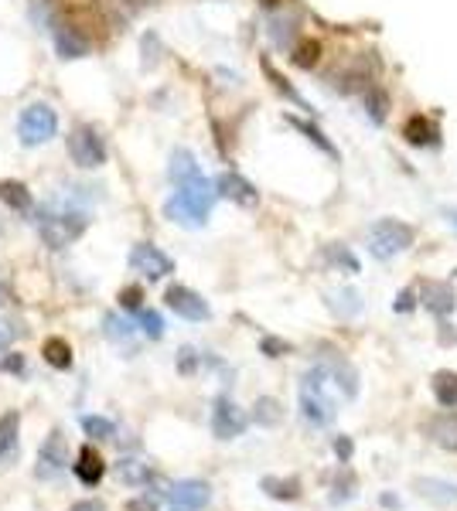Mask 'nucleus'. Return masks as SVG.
Listing matches in <instances>:
<instances>
[{
	"mask_svg": "<svg viewBox=\"0 0 457 511\" xmlns=\"http://www.w3.org/2000/svg\"><path fill=\"white\" fill-rule=\"evenodd\" d=\"M215 198H219L215 185H209V177L198 170V174L174 181V194L164 202V215L185 228H202L209 222Z\"/></svg>",
	"mask_w": 457,
	"mask_h": 511,
	"instance_id": "1",
	"label": "nucleus"
},
{
	"mask_svg": "<svg viewBox=\"0 0 457 511\" xmlns=\"http://www.w3.org/2000/svg\"><path fill=\"white\" fill-rule=\"evenodd\" d=\"M335 396H342V389H338L331 361L324 359L301 379V416L311 426H331L338 416V399Z\"/></svg>",
	"mask_w": 457,
	"mask_h": 511,
	"instance_id": "2",
	"label": "nucleus"
},
{
	"mask_svg": "<svg viewBox=\"0 0 457 511\" xmlns=\"http://www.w3.org/2000/svg\"><path fill=\"white\" fill-rule=\"evenodd\" d=\"M35 226H38V235L45 239V246L65 249V246H72L79 235L89 228V215L79 209L45 205V209L35 211Z\"/></svg>",
	"mask_w": 457,
	"mask_h": 511,
	"instance_id": "3",
	"label": "nucleus"
},
{
	"mask_svg": "<svg viewBox=\"0 0 457 511\" xmlns=\"http://www.w3.org/2000/svg\"><path fill=\"white\" fill-rule=\"evenodd\" d=\"M413 239H417L413 226L396 222V218H379L369 228V252L376 260H393V256H400V252L413 246Z\"/></svg>",
	"mask_w": 457,
	"mask_h": 511,
	"instance_id": "4",
	"label": "nucleus"
},
{
	"mask_svg": "<svg viewBox=\"0 0 457 511\" xmlns=\"http://www.w3.org/2000/svg\"><path fill=\"white\" fill-rule=\"evenodd\" d=\"M58 133V116L48 103H31L24 106L18 116V136L24 147H41L48 140H55Z\"/></svg>",
	"mask_w": 457,
	"mask_h": 511,
	"instance_id": "5",
	"label": "nucleus"
},
{
	"mask_svg": "<svg viewBox=\"0 0 457 511\" xmlns=\"http://www.w3.org/2000/svg\"><path fill=\"white\" fill-rule=\"evenodd\" d=\"M69 153H72V164H79L82 170H96L106 164V144L96 127H76L69 136Z\"/></svg>",
	"mask_w": 457,
	"mask_h": 511,
	"instance_id": "6",
	"label": "nucleus"
},
{
	"mask_svg": "<svg viewBox=\"0 0 457 511\" xmlns=\"http://www.w3.org/2000/svg\"><path fill=\"white\" fill-rule=\"evenodd\" d=\"M69 464V440L62 430H52L38 447V460H35V477L38 481H55L58 474Z\"/></svg>",
	"mask_w": 457,
	"mask_h": 511,
	"instance_id": "7",
	"label": "nucleus"
},
{
	"mask_svg": "<svg viewBox=\"0 0 457 511\" xmlns=\"http://www.w3.org/2000/svg\"><path fill=\"white\" fill-rule=\"evenodd\" d=\"M249 426V416L228 396H219L212 402V433L215 440H236Z\"/></svg>",
	"mask_w": 457,
	"mask_h": 511,
	"instance_id": "8",
	"label": "nucleus"
},
{
	"mask_svg": "<svg viewBox=\"0 0 457 511\" xmlns=\"http://www.w3.org/2000/svg\"><path fill=\"white\" fill-rule=\"evenodd\" d=\"M130 269L147 276V280H164L168 273H174V260L157 246H151V243H137L130 249Z\"/></svg>",
	"mask_w": 457,
	"mask_h": 511,
	"instance_id": "9",
	"label": "nucleus"
},
{
	"mask_svg": "<svg viewBox=\"0 0 457 511\" xmlns=\"http://www.w3.org/2000/svg\"><path fill=\"white\" fill-rule=\"evenodd\" d=\"M164 303L171 307L178 317H185V321H209L212 317V307L195 290H188V286L174 284L168 286V293H164Z\"/></svg>",
	"mask_w": 457,
	"mask_h": 511,
	"instance_id": "10",
	"label": "nucleus"
},
{
	"mask_svg": "<svg viewBox=\"0 0 457 511\" xmlns=\"http://www.w3.org/2000/svg\"><path fill=\"white\" fill-rule=\"evenodd\" d=\"M212 501V488L205 481H174L168 488L171 511H202Z\"/></svg>",
	"mask_w": 457,
	"mask_h": 511,
	"instance_id": "11",
	"label": "nucleus"
},
{
	"mask_svg": "<svg viewBox=\"0 0 457 511\" xmlns=\"http://www.w3.org/2000/svg\"><path fill=\"white\" fill-rule=\"evenodd\" d=\"M215 191H219V198H228V202H236L243 209H253L260 202V191L253 188L243 174H236V170H222L215 177Z\"/></svg>",
	"mask_w": 457,
	"mask_h": 511,
	"instance_id": "12",
	"label": "nucleus"
},
{
	"mask_svg": "<svg viewBox=\"0 0 457 511\" xmlns=\"http://www.w3.org/2000/svg\"><path fill=\"white\" fill-rule=\"evenodd\" d=\"M403 140H406L410 147H437L440 130L434 127V120H427L423 113H417L403 123Z\"/></svg>",
	"mask_w": 457,
	"mask_h": 511,
	"instance_id": "13",
	"label": "nucleus"
},
{
	"mask_svg": "<svg viewBox=\"0 0 457 511\" xmlns=\"http://www.w3.org/2000/svg\"><path fill=\"white\" fill-rule=\"evenodd\" d=\"M76 477L86 484V488H96L99 481H103V474H106V464H103V454L96 450L93 443H86L82 450H79V457H76Z\"/></svg>",
	"mask_w": 457,
	"mask_h": 511,
	"instance_id": "14",
	"label": "nucleus"
},
{
	"mask_svg": "<svg viewBox=\"0 0 457 511\" xmlns=\"http://www.w3.org/2000/svg\"><path fill=\"white\" fill-rule=\"evenodd\" d=\"M454 286L451 284H440V280H427L423 284V307L430 310V314H437V317H447L451 310H454Z\"/></svg>",
	"mask_w": 457,
	"mask_h": 511,
	"instance_id": "15",
	"label": "nucleus"
},
{
	"mask_svg": "<svg viewBox=\"0 0 457 511\" xmlns=\"http://www.w3.org/2000/svg\"><path fill=\"white\" fill-rule=\"evenodd\" d=\"M427 436L437 443L440 450H457V413H440L427 423Z\"/></svg>",
	"mask_w": 457,
	"mask_h": 511,
	"instance_id": "16",
	"label": "nucleus"
},
{
	"mask_svg": "<svg viewBox=\"0 0 457 511\" xmlns=\"http://www.w3.org/2000/svg\"><path fill=\"white\" fill-rule=\"evenodd\" d=\"M331 86L345 95L359 93V89H369V86H372V69H369V65H348V69H338V72L331 76Z\"/></svg>",
	"mask_w": 457,
	"mask_h": 511,
	"instance_id": "17",
	"label": "nucleus"
},
{
	"mask_svg": "<svg viewBox=\"0 0 457 511\" xmlns=\"http://www.w3.org/2000/svg\"><path fill=\"white\" fill-rule=\"evenodd\" d=\"M55 52H58V58L72 62V58L89 55V41L82 38V35H79L76 28L62 24V28H55Z\"/></svg>",
	"mask_w": 457,
	"mask_h": 511,
	"instance_id": "18",
	"label": "nucleus"
},
{
	"mask_svg": "<svg viewBox=\"0 0 457 511\" xmlns=\"http://www.w3.org/2000/svg\"><path fill=\"white\" fill-rule=\"evenodd\" d=\"M18 433H21V413L11 409V413L0 416V464L14 460V454H18Z\"/></svg>",
	"mask_w": 457,
	"mask_h": 511,
	"instance_id": "19",
	"label": "nucleus"
},
{
	"mask_svg": "<svg viewBox=\"0 0 457 511\" xmlns=\"http://www.w3.org/2000/svg\"><path fill=\"white\" fill-rule=\"evenodd\" d=\"M116 474H120V481L130 484V488H147L151 481H157L151 464H147V460H134V457L120 460V464H116Z\"/></svg>",
	"mask_w": 457,
	"mask_h": 511,
	"instance_id": "20",
	"label": "nucleus"
},
{
	"mask_svg": "<svg viewBox=\"0 0 457 511\" xmlns=\"http://www.w3.org/2000/svg\"><path fill=\"white\" fill-rule=\"evenodd\" d=\"M260 488H263L273 501H297V498H301V481H297V477H273V474H267V477L260 481Z\"/></svg>",
	"mask_w": 457,
	"mask_h": 511,
	"instance_id": "21",
	"label": "nucleus"
},
{
	"mask_svg": "<svg viewBox=\"0 0 457 511\" xmlns=\"http://www.w3.org/2000/svg\"><path fill=\"white\" fill-rule=\"evenodd\" d=\"M0 202L11 211H31V205H35L31 191L24 188L21 181H0Z\"/></svg>",
	"mask_w": 457,
	"mask_h": 511,
	"instance_id": "22",
	"label": "nucleus"
},
{
	"mask_svg": "<svg viewBox=\"0 0 457 511\" xmlns=\"http://www.w3.org/2000/svg\"><path fill=\"white\" fill-rule=\"evenodd\" d=\"M321 41L318 38H301L297 45H294V52H290V62L297 65V69H318V62H321Z\"/></svg>",
	"mask_w": 457,
	"mask_h": 511,
	"instance_id": "23",
	"label": "nucleus"
},
{
	"mask_svg": "<svg viewBox=\"0 0 457 511\" xmlns=\"http://www.w3.org/2000/svg\"><path fill=\"white\" fill-rule=\"evenodd\" d=\"M41 355H45V361H48L52 368H58V372L72 368V348H69L65 338H48L41 344Z\"/></svg>",
	"mask_w": 457,
	"mask_h": 511,
	"instance_id": "24",
	"label": "nucleus"
},
{
	"mask_svg": "<svg viewBox=\"0 0 457 511\" xmlns=\"http://www.w3.org/2000/svg\"><path fill=\"white\" fill-rule=\"evenodd\" d=\"M389 110H393L389 93L379 89V86H369V89H365V113H369V120H372V123H386Z\"/></svg>",
	"mask_w": 457,
	"mask_h": 511,
	"instance_id": "25",
	"label": "nucleus"
},
{
	"mask_svg": "<svg viewBox=\"0 0 457 511\" xmlns=\"http://www.w3.org/2000/svg\"><path fill=\"white\" fill-rule=\"evenodd\" d=\"M430 389L444 409H457V372H437Z\"/></svg>",
	"mask_w": 457,
	"mask_h": 511,
	"instance_id": "26",
	"label": "nucleus"
},
{
	"mask_svg": "<svg viewBox=\"0 0 457 511\" xmlns=\"http://www.w3.org/2000/svg\"><path fill=\"white\" fill-rule=\"evenodd\" d=\"M328 307L338 314V317H355L362 310V301L355 290H338V293H328Z\"/></svg>",
	"mask_w": 457,
	"mask_h": 511,
	"instance_id": "27",
	"label": "nucleus"
},
{
	"mask_svg": "<svg viewBox=\"0 0 457 511\" xmlns=\"http://www.w3.org/2000/svg\"><path fill=\"white\" fill-rule=\"evenodd\" d=\"M263 72H267V78H270V82H273V89H277V93L287 95L290 103H297L301 110H307V103H304V99H301V93H297V89H294V86H290V82H287V78L280 76V72H277V65H273L270 58H263Z\"/></svg>",
	"mask_w": 457,
	"mask_h": 511,
	"instance_id": "28",
	"label": "nucleus"
},
{
	"mask_svg": "<svg viewBox=\"0 0 457 511\" xmlns=\"http://www.w3.org/2000/svg\"><path fill=\"white\" fill-rule=\"evenodd\" d=\"M287 123H290V127H297V130L304 133V136H307V140H311V144H318V147H321V151L328 153V157H338V151H335V144H331V140H328V136H324V133L318 130L314 123H307V120H297V116H287Z\"/></svg>",
	"mask_w": 457,
	"mask_h": 511,
	"instance_id": "29",
	"label": "nucleus"
},
{
	"mask_svg": "<svg viewBox=\"0 0 457 511\" xmlns=\"http://www.w3.org/2000/svg\"><path fill=\"white\" fill-rule=\"evenodd\" d=\"M417 488L427 494V498H434V501L457 505V484H447V481H417Z\"/></svg>",
	"mask_w": 457,
	"mask_h": 511,
	"instance_id": "30",
	"label": "nucleus"
},
{
	"mask_svg": "<svg viewBox=\"0 0 457 511\" xmlns=\"http://www.w3.org/2000/svg\"><path fill=\"white\" fill-rule=\"evenodd\" d=\"M79 423H82L86 436H93V440H113L116 436V423L106 416H82Z\"/></svg>",
	"mask_w": 457,
	"mask_h": 511,
	"instance_id": "31",
	"label": "nucleus"
},
{
	"mask_svg": "<svg viewBox=\"0 0 457 511\" xmlns=\"http://www.w3.org/2000/svg\"><path fill=\"white\" fill-rule=\"evenodd\" d=\"M256 423L260 426H277L280 419H284V409H280V402L277 399H270V396H263V399H256Z\"/></svg>",
	"mask_w": 457,
	"mask_h": 511,
	"instance_id": "32",
	"label": "nucleus"
},
{
	"mask_svg": "<svg viewBox=\"0 0 457 511\" xmlns=\"http://www.w3.org/2000/svg\"><path fill=\"white\" fill-rule=\"evenodd\" d=\"M140 334H147L151 341L164 338V317L157 310H140Z\"/></svg>",
	"mask_w": 457,
	"mask_h": 511,
	"instance_id": "33",
	"label": "nucleus"
},
{
	"mask_svg": "<svg viewBox=\"0 0 457 511\" xmlns=\"http://www.w3.org/2000/svg\"><path fill=\"white\" fill-rule=\"evenodd\" d=\"M324 256H328V263L342 266V269H348V273H359V260H355L345 246H328L324 249Z\"/></svg>",
	"mask_w": 457,
	"mask_h": 511,
	"instance_id": "34",
	"label": "nucleus"
},
{
	"mask_svg": "<svg viewBox=\"0 0 457 511\" xmlns=\"http://www.w3.org/2000/svg\"><path fill=\"white\" fill-rule=\"evenodd\" d=\"M103 331H106V338L110 341H127L134 334L130 324L123 321V317H116V314H106V317H103Z\"/></svg>",
	"mask_w": 457,
	"mask_h": 511,
	"instance_id": "35",
	"label": "nucleus"
},
{
	"mask_svg": "<svg viewBox=\"0 0 457 511\" xmlns=\"http://www.w3.org/2000/svg\"><path fill=\"white\" fill-rule=\"evenodd\" d=\"M120 307L144 310V290H140V286H123V290H120Z\"/></svg>",
	"mask_w": 457,
	"mask_h": 511,
	"instance_id": "36",
	"label": "nucleus"
},
{
	"mask_svg": "<svg viewBox=\"0 0 457 511\" xmlns=\"http://www.w3.org/2000/svg\"><path fill=\"white\" fill-rule=\"evenodd\" d=\"M260 348H263V355H267V359H280V355L290 351V344L280 341V338H263L260 341Z\"/></svg>",
	"mask_w": 457,
	"mask_h": 511,
	"instance_id": "37",
	"label": "nucleus"
},
{
	"mask_svg": "<svg viewBox=\"0 0 457 511\" xmlns=\"http://www.w3.org/2000/svg\"><path fill=\"white\" fill-rule=\"evenodd\" d=\"M195 365H198V351H195V348H181V351H178V368H181L185 375H191Z\"/></svg>",
	"mask_w": 457,
	"mask_h": 511,
	"instance_id": "38",
	"label": "nucleus"
},
{
	"mask_svg": "<svg viewBox=\"0 0 457 511\" xmlns=\"http://www.w3.org/2000/svg\"><path fill=\"white\" fill-rule=\"evenodd\" d=\"M0 372L21 375V372H24V359H21V355H4V359H0Z\"/></svg>",
	"mask_w": 457,
	"mask_h": 511,
	"instance_id": "39",
	"label": "nucleus"
},
{
	"mask_svg": "<svg viewBox=\"0 0 457 511\" xmlns=\"http://www.w3.org/2000/svg\"><path fill=\"white\" fill-rule=\"evenodd\" d=\"M352 450H355V447H352V440H348V436H338V440H335V454H338L342 464L352 460Z\"/></svg>",
	"mask_w": 457,
	"mask_h": 511,
	"instance_id": "40",
	"label": "nucleus"
},
{
	"mask_svg": "<svg viewBox=\"0 0 457 511\" xmlns=\"http://www.w3.org/2000/svg\"><path fill=\"white\" fill-rule=\"evenodd\" d=\"M393 307H396V310H403V314H406V310H413V290H403Z\"/></svg>",
	"mask_w": 457,
	"mask_h": 511,
	"instance_id": "41",
	"label": "nucleus"
},
{
	"mask_svg": "<svg viewBox=\"0 0 457 511\" xmlns=\"http://www.w3.org/2000/svg\"><path fill=\"white\" fill-rule=\"evenodd\" d=\"M69 511H106L103 508V501H93V498H86V501H76Z\"/></svg>",
	"mask_w": 457,
	"mask_h": 511,
	"instance_id": "42",
	"label": "nucleus"
},
{
	"mask_svg": "<svg viewBox=\"0 0 457 511\" xmlns=\"http://www.w3.org/2000/svg\"><path fill=\"white\" fill-rule=\"evenodd\" d=\"M127 511H157V505L147 501V498H134V501L127 505Z\"/></svg>",
	"mask_w": 457,
	"mask_h": 511,
	"instance_id": "43",
	"label": "nucleus"
},
{
	"mask_svg": "<svg viewBox=\"0 0 457 511\" xmlns=\"http://www.w3.org/2000/svg\"><path fill=\"white\" fill-rule=\"evenodd\" d=\"M154 4H157V0H127V7H130V11H147V7H154Z\"/></svg>",
	"mask_w": 457,
	"mask_h": 511,
	"instance_id": "44",
	"label": "nucleus"
},
{
	"mask_svg": "<svg viewBox=\"0 0 457 511\" xmlns=\"http://www.w3.org/2000/svg\"><path fill=\"white\" fill-rule=\"evenodd\" d=\"M7 301H11V286H7V280L0 276V307H7Z\"/></svg>",
	"mask_w": 457,
	"mask_h": 511,
	"instance_id": "45",
	"label": "nucleus"
},
{
	"mask_svg": "<svg viewBox=\"0 0 457 511\" xmlns=\"http://www.w3.org/2000/svg\"><path fill=\"white\" fill-rule=\"evenodd\" d=\"M287 0H260V7H263V11H277V7H284Z\"/></svg>",
	"mask_w": 457,
	"mask_h": 511,
	"instance_id": "46",
	"label": "nucleus"
},
{
	"mask_svg": "<svg viewBox=\"0 0 457 511\" xmlns=\"http://www.w3.org/2000/svg\"><path fill=\"white\" fill-rule=\"evenodd\" d=\"M7 344H11V334L0 327V351H7Z\"/></svg>",
	"mask_w": 457,
	"mask_h": 511,
	"instance_id": "47",
	"label": "nucleus"
},
{
	"mask_svg": "<svg viewBox=\"0 0 457 511\" xmlns=\"http://www.w3.org/2000/svg\"><path fill=\"white\" fill-rule=\"evenodd\" d=\"M444 215H447V222H451V226L457 228V211H454V209H447V211H444Z\"/></svg>",
	"mask_w": 457,
	"mask_h": 511,
	"instance_id": "48",
	"label": "nucleus"
}]
</instances>
